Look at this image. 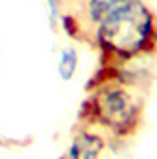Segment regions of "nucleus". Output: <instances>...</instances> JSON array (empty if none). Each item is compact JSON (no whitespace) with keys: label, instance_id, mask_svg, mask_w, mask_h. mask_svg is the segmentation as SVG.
Here are the masks:
<instances>
[{"label":"nucleus","instance_id":"obj_3","mask_svg":"<svg viewBox=\"0 0 157 159\" xmlns=\"http://www.w3.org/2000/svg\"><path fill=\"white\" fill-rule=\"evenodd\" d=\"M106 144L104 134L80 125L72 134L70 144L61 159H104Z\"/></svg>","mask_w":157,"mask_h":159},{"label":"nucleus","instance_id":"obj_7","mask_svg":"<svg viewBox=\"0 0 157 159\" xmlns=\"http://www.w3.org/2000/svg\"><path fill=\"white\" fill-rule=\"evenodd\" d=\"M104 159H106V157H104Z\"/></svg>","mask_w":157,"mask_h":159},{"label":"nucleus","instance_id":"obj_1","mask_svg":"<svg viewBox=\"0 0 157 159\" xmlns=\"http://www.w3.org/2000/svg\"><path fill=\"white\" fill-rule=\"evenodd\" d=\"M144 84L129 65H102L87 87L80 108V125L108 138H131L138 133L144 119Z\"/></svg>","mask_w":157,"mask_h":159},{"label":"nucleus","instance_id":"obj_4","mask_svg":"<svg viewBox=\"0 0 157 159\" xmlns=\"http://www.w3.org/2000/svg\"><path fill=\"white\" fill-rule=\"evenodd\" d=\"M80 68V53L74 46H63L57 55V74L63 82H72Z\"/></svg>","mask_w":157,"mask_h":159},{"label":"nucleus","instance_id":"obj_5","mask_svg":"<svg viewBox=\"0 0 157 159\" xmlns=\"http://www.w3.org/2000/svg\"><path fill=\"white\" fill-rule=\"evenodd\" d=\"M46 8H47V15L53 27L59 25V19L63 15V0H46Z\"/></svg>","mask_w":157,"mask_h":159},{"label":"nucleus","instance_id":"obj_2","mask_svg":"<svg viewBox=\"0 0 157 159\" xmlns=\"http://www.w3.org/2000/svg\"><path fill=\"white\" fill-rule=\"evenodd\" d=\"M106 66H123L157 51V15L144 0H121L93 27Z\"/></svg>","mask_w":157,"mask_h":159},{"label":"nucleus","instance_id":"obj_6","mask_svg":"<svg viewBox=\"0 0 157 159\" xmlns=\"http://www.w3.org/2000/svg\"><path fill=\"white\" fill-rule=\"evenodd\" d=\"M2 144H4V140H2V138H0V146H2Z\"/></svg>","mask_w":157,"mask_h":159}]
</instances>
